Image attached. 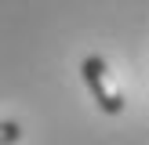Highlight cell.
<instances>
[{
    "label": "cell",
    "instance_id": "6da1fadb",
    "mask_svg": "<svg viewBox=\"0 0 149 145\" xmlns=\"http://www.w3.org/2000/svg\"><path fill=\"white\" fill-rule=\"evenodd\" d=\"M80 80H84V87L91 91V98L98 102V109L102 113H109V116H116V113H124V98L120 94H113L109 91V65H106V58L102 55H87L84 62H80Z\"/></svg>",
    "mask_w": 149,
    "mask_h": 145
},
{
    "label": "cell",
    "instance_id": "7a4b0ae2",
    "mask_svg": "<svg viewBox=\"0 0 149 145\" xmlns=\"http://www.w3.org/2000/svg\"><path fill=\"white\" fill-rule=\"evenodd\" d=\"M22 142V127L15 120H0V145H18Z\"/></svg>",
    "mask_w": 149,
    "mask_h": 145
}]
</instances>
